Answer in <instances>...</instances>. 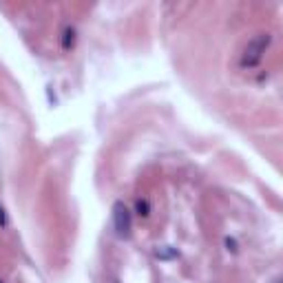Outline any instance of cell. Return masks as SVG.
Here are the masks:
<instances>
[{
  "mask_svg": "<svg viewBox=\"0 0 283 283\" xmlns=\"http://www.w3.org/2000/svg\"><path fill=\"white\" fill-rule=\"evenodd\" d=\"M135 212L140 217H148L150 215V203H148V199H137L135 201Z\"/></svg>",
  "mask_w": 283,
  "mask_h": 283,
  "instance_id": "obj_5",
  "label": "cell"
},
{
  "mask_svg": "<svg viewBox=\"0 0 283 283\" xmlns=\"http://www.w3.org/2000/svg\"><path fill=\"white\" fill-rule=\"evenodd\" d=\"M73 44H75V29L73 27H66L62 31V49L69 51V49H73Z\"/></svg>",
  "mask_w": 283,
  "mask_h": 283,
  "instance_id": "obj_4",
  "label": "cell"
},
{
  "mask_svg": "<svg viewBox=\"0 0 283 283\" xmlns=\"http://www.w3.org/2000/svg\"><path fill=\"white\" fill-rule=\"evenodd\" d=\"M0 283H4V281H2V279H0Z\"/></svg>",
  "mask_w": 283,
  "mask_h": 283,
  "instance_id": "obj_8",
  "label": "cell"
},
{
  "mask_svg": "<svg viewBox=\"0 0 283 283\" xmlns=\"http://www.w3.org/2000/svg\"><path fill=\"white\" fill-rule=\"evenodd\" d=\"M226 246H228V250H232V252H237V241H234V239H230V237H226Z\"/></svg>",
  "mask_w": 283,
  "mask_h": 283,
  "instance_id": "obj_6",
  "label": "cell"
},
{
  "mask_svg": "<svg viewBox=\"0 0 283 283\" xmlns=\"http://www.w3.org/2000/svg\"><path fill=\"white\" fill-rule=\"evenodd\" d=\"M113 226H115V232L117 237L126 239L131 234V228H133V215L122 201H117L113 206Z\"/></svg>",
  "mask_w": 283,
  "mask_h": 283,
  "instance_id": "obj_2",
  "label": "cell"
},
{
  "mask_svg": "<svg viewBox=\"0 0 283 283\" xmlns=\"http://www.w3.org/2000/svg\"><path fill=\"white\" fill-rule=\"evenodd\" d=\"M0 226H2V228L7 226V212H4L2 206H0Z\"/></svg>",
  "mask_w": 283,
  "mask_h": 283,
  "instance_id": "obj_7",
  "label": "cell"
},
{
  "mask_svg": "<svg viewBox=\"0 0 283 283\" xmlns=\"http://www.w3.org/2000/svg\"><path fill=\"white\" fill-rule=\"evenodd\" d=\"M270 40H272L270 33L255 35V38L246 44V49H243V53H241V66L252 69V66L259 64L261 57H263V53H265V49H268V44H270Z\"/></svg>",
  "mask_w": 283,
  "mask_h": 283,
  "instance_id": "obj_1",
  "label": "cell"
},
{
  "mask_svg": "<svg viewBox=\"0 0 283 283\" xmlns=\"http://www.w3.org/2000/svg\"><path fill=\"white\" fill-rule=\"evenodd\" d=\"M177 256H179L177 250L170 246H162L155 250V259H159V261H172V259H177Z\"/></svg>",
  "mask_w": 283,
  "mask_h": 283,
  "instance_id": "obj_3",
  "label": "cell"
}]
</instances>
